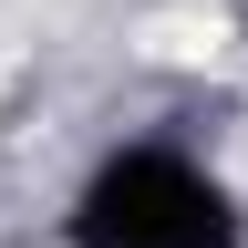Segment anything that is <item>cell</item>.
<instances>
[{"label": "cell", "mask_w": 248, "mask_h": 248, "mask_svg": "<svg viewBox=\"0 0 248 248\" xmlns=\"http://www.w3.org/2000/svg\"><path fill=\"white\" fill-rule=\"evenodd\" d=\"M73 248H238V207L197 155L176 145H124L83 176L73 217H62Z\"/></svg>", "instance_id": "obj_1"}]
</instances>
